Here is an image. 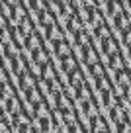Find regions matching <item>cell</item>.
<instances>
[{
    "mask_svg": "<svg viewBox=\"0 0 131 133\" xmlns=\"http://www.w3.org/2000/svg\"><path fill=\"white\" fill-rule=\"evenodd\" d=\"M37 119V127H39L41 133H49V129L53 127V119L49 116H41V117H35Z\"/></svg>",
    "mask_w": 131,
    "mask_h": 133,
    "instance_id": "cell-1",
    "label": "cell"
},
{
    "mask_svg": "<svg viewBox=\"0 0 131 133\" xmlns=\"http://www.w3.org/2000/svg\"><path fill=\"white\" fill-rule=\"evenodd\" d=\"M112 92H114V90H112L110 86H104L102 90L98 92L100 98H102V104L106 106V108H110V106H112Z\"/></svg>",
    "mask_w": 131,
    "mask_h": 133,
    "instance_id": "cell-2",
    "label": "cell"
},
{
    "mask_svg": "<svg viewBox=\"0 0 131 133\" xmlns=\"http://www.w3.org/2000/svg\"><path fill=\"white\" fill-rule=\"evenodd\" d=\"M121 43H123L125 47L131 45V24H127L125 28L121 29Z\"/></svg>",
    "mask_w": 131,
    "mask_h": 133,
    "instance_id": "cell-3",
    "label": "cell"
},
{
    "mask_svg": "<svg viewBox=\"0 0 131 133\" xmlns=\"http://www.w3.org/2000/svg\"><path fill=\"white\" fill-rule=\"evenodd\" d=\"M125 6H127L129 10H131V0H125Z\"/></svg>",
    "mask_w": 131,
    "mask_h": 133,
    "instance_id": "cell-4",
    "label": "cell"
},
{
    "mask_svg": "<svg viewBox=\"0 0 131 133\" xmlns=\"http://www.w3.org/2000/svg\"><path fill=\"white\" fill-rule=\"evenodd\" d=\"M98 133H110V131H108V129H102V131H98Z\"/></svg>",
    "mask_w": 131,
    "mask_h": 133,
    "instance_id": "cell-5",
    "label": "cell"
}]
</instances>
